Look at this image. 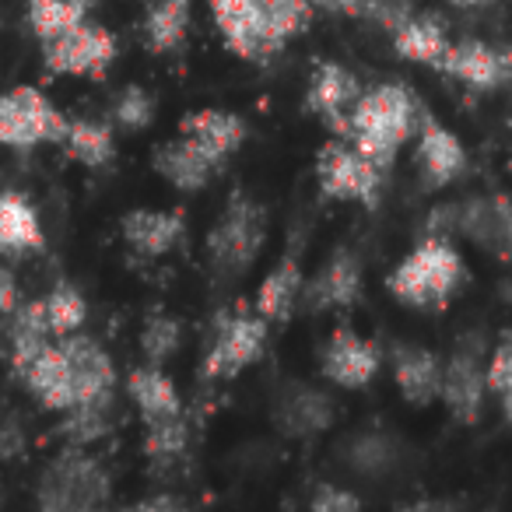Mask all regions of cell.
Masks as SVG:
<instances>
[{"instance_id":"obj_1","label":"cell","mask_w":512,"mask_h":512,"mask_svg":"<svg viewBox=\"0 0 512 512\" xmlns=\"http://www.w3.org/2000/svg\"><path fill=\"white\" fill-rule=\"evenodd\" d=\"M211 15L235 57L264 64L306 29L313 0H211Z\"/></svg>"},{"instance_id":"obj_2","label":"cell","mask_w":512,"mask_h":512,"mask_svg":"<svg viewBox=\"0 0 512 512\" xmlns=\"http://www.w3.org/2000/svg\"><path fill=\"white\" fill-rule=\"evenodd\" d=\"M421 120H425V109L418 106V95L407 85L386 81L362 92V99L355 102L348 116V141L386 172L407 137L421 127Z\"/></svg>"},{"instance_id":"obj_3","label":"cell","mask_w":512,"mask_h":512,"mask_svg":"<svg viewBox=\"0 0 512 512\" xmlns=\"http://www.w3.org/2000/svg\"><path fill=\"white\" fill-rule=\"evenodd\" d=\"M463 281V260L449 239H425L397 264V271L386 278L393 299L407 302L414 309H439L453 299L456 285Z\"/></svg>"},{"instance_id":"obj_4","label":"cell","mask_w":512,"mask_h":512,"mask_svg":"<svg viewBox=\"0 0 512 512\" xmlns=\"http://www.w3.org/2000/svg\"><path fill=\"white\" fill-rule=\"evenodd\" d=\"M267 235V214L264 207L249 200L246 193H232L228 207L221 211L218 225L207 235V249H211V264L225 278H239L249 271L260 249H264Z\"/></svg>"},{"instance_id":"obj_5","label":"cell","mask_w":512,"mask_h":512,"mask_svg":"<svg viewBox=\"0 0 512 512\" xmlns=\"http://www.w3.org/2000/svg\"><path fill=\"white\" fill-rule=\"evenodd\" d=\"M106 498V470L85 453H64L39 481V512H99Z\"/></svg>"},{"instance_id":"obj_6","label":"cell","mask_w":512,"mask_h":512,"mask_svg":"<svg viewBox=\"0 0 512 512\" xmlns=\"http://www.w3.org/2000/svg\"><path fill=\"white\" fill-rule=\"evenodd\" d=\"M67 123L71 120L32 85H18L0 95V144L4 148L25 151L36 144H60Z\"/></svg>"},{"instance_id":"obj_7","label":"cell","mask_w":512,"mask_h":512,"mask_svg":"<svg viewBox=\"0 0 512 512\" xmlns=\"http://www.w3.org/2000/svg\"><path fill=\"white\" fill-rule=\"evenodd\" d=\"M432 235H467L481 249L509 253L512 246V200L505 197H477L467 204H446L435 211Z\"/></svg>"},{"instance_id":"obj_8","label":"cell","mask_w":512,"mask_h":512,"mask_svg":"<svg viewBox=\"0 0 512 512\" xmlns=\"http://www.w3.org/2000/svg\"><path fill=\"white\" fill-rule=\"evenodd\" d=\"M316 179L330 200H358V204H376L383 169L372 158H365L348 137H334L323 144L316 155Z\"/></svg>"},{"instance_id":"obj_9","label":"cell","mask_w":512,"mask_h":512,"mask_svg":"<svg viewBox=\"0 0 512 512\" xmlns=\"http://www.w3.org/2000/svg\"><path fill=\"white\" fill-rule=\"evenodd\" d=\"M113 60H116V36L106 25H95V22H81L78 29L43 43V64L50 74L106 78Z\"/></svg>"},{"instance_id":"obj_10","label":"cell","mask_w":512,"mask_h":512,"mask_svg":"<svg viewBox=\"0 0 512 512\" xmlns=\"http://www.w3.org/2000/svg\"><path fill=\"white\" fill-rule=\"evenodd\" d=\"M267 344V320L260 313H249V309H235L225 320L218 323V334H214L211 348L204 358V376L207 379H232L242 369L264 355Z\"/></svg>"},{"instance_id":"obj_11","label":"cell","mask_w":512,"mask_h":512,"mask_svg":"<svg viewBox=\"0 0 512 512\" xmlns=\"http://www.w3.org/2000/svg\"><path fill=\"white\" fill-rule=\"evenodd\" d=\"M439 71L463 81L467 88H477V92H495L512 81V53L495 50L481 39H463V43L449 46Z\"/></svg>"},{"instance_id":"obj_12","label":"cell","mask_w":512,"mask_h":512,"mask_svg":"<svg viewBox=\"0 0 512 512\" xmlns=\"http://www.w3.org/2000/svg\"><path fill=\"white\" fill-rule=\"evenodd\" d=\"M362 99V85L348 67L334 64V60H323L316 67L313 81H309L306 106L309 113H316L320 120H327V127L337 137H348V116L355 109V102Z\"/></svg>"},{"instance_id":"obj_13","label":"cell","mask_w":512,"mask_h":512,"mask_svg":"<svg viewBox=\"0 0 512 512\" xmlns=\"http://www.w3.org/2000/svg\"><path fill=\"white\" fill-rule=\"evenodd\" d=\"M60 348H64L67 365H71L78 407L106 404L109 393H113V383H116V369H113V362H109L106 351H102V344L85 334H67V337H60ZM78 407H74V411H78Z\"/></svg>"},{"instance_id":"obj_14","label":"cell","mask_w":512,"mask_h":512,"mask_svg":"<svg viewBox=\"0 0 512 512\" xmlns=\"http://www.w3.org/2000/svg\"><path fill=\"white\" fill-rule=\"evenodd\" d=\"M484 390H488V379H484L481 358H477L474 348H456L453 358L442 365V393L449 414L463 425H474L481 418L484 407Z\"/></svg>"},{"instance_id":"obj_15","label":"cell","mask_w":512,"mask_h":512,"mask_svg":"<svg viewBox=\"0 0 512 512\" xmlns=\"http://www.w3.org/2000/svg\"><path fill=\"white\" fill-rule=\"evenodd\" d=\"M418 169L421 183L428 190H442L453 179H460L467 172V148L449 127H442L439 120L425 113L421 120V137H418Z\"/></svg>"},{"instance_id":"obj_16","label":"cell","mask_w":512,"mask_h":512,"mask_svg":"<svg viewBox=\"0 0 512 512\" xmlns=\"http://www.w3.org/2000/svg\"><path fill=\"white\" fill-rule=\"evenodd\" d=\"M379 372V348L355 330H334V337L323 348V376L344 390L369 386Z\"/></svg>"},{"instance_id":"obj_17","label":"cell","mask_w":512,"mask_h":512,"mask_svg":"<svg viewBox=\"0 0 512 512\" xmlns=\"http://www.w3.org/2000/svg\"><path fill=\"white\" fill-rule=\"evenodd\" d=\"M22 383L29 386V393L39 400L43 407L60 414H71L78 407V393H74V379H71V365L67 355L60 348V341H53L43 355H36L22 372Z\"/></svg>"},{"instance_id":"obj_18","label":"cell","mask_w":512,"mask_h":512,"mask_svg":"<svg viewBox=\"0 0 512 512\" xmlns=\"http://www.w3.org/2000/svg\"><path fill=\"white\" fill-rule=\"evenodd\" d=\"M218 165H221L218 158L207 155V151L186 134H179L176 141L162 144V148L155 151V172L165 183H172L176 190H186V193L211 183Z\"/></svg>"},{"instance_id":"obj_19","label":"cell","mask_w":512,"mask_h":512,"mask_svg":"<svg viewBox=\"0 0 512 512\" xmlns=\"http://www.w3.org/2000/svg\"><path fill=\"white\" fill-rule=\"evenodd\" d=\"M123 239L134 249L137 256H165L186 232V221L179 211H148V207H137L123 218Z\"/></svg>"},{"instance_id":"obj_20","label":"cell","mask_w":512,"mask_h":512,"mask_svg":"<svg viewBox=\"0 0 512 512\" xmlns=\"http://www.w3.org/2000/svg\"><path fill=\"white\" fill-rule=\"evenodd\" d=\"M393 379L407 404L428 407L442 393V362L418 344H404L393 355Z\"/></svg>"},{"instance_id":"obj_21","label":"cell","mask_w":512,"mask_h":512,"mask_svg":"<svg viewBox=\"0 0 512 512\" xmlns=\"http://www.w3.org/2000/svg\"><path fill=\"white\" fill-rule=\"evenodd\" d=\"M449 32L435 15H407L404 22L393 29V50L411 64L442 67L449 53Z\"/></svg>"},{"instance_id":"obj_22","label":"cell","mask_w":512,"mask_h":512,"mask_svg":"<svg viewBox=\"0 0 512 512\" xmlns=\"http://www.w3.org/2000/svg\"><path fill=\"white\" fill-rule=\"evenodd\" d=\"M179 130L186 137H193L218 162L235 155L242 148V141H246V123L235 113H225V109H197V113L183 116V127Z\"/></svg>"},{"instance_id":"obj_23","label":"cell","mask_w":512,"mask_h":512,"mask_svg":"<svg viewBox=\"0 0 512 512\" xmlns=\"http://www.w3.org/2000/svg\"><path fill=\"white\" fill-rule=\"evenodd\" d=\"M127 393L137 404L141 418L148 425L155 421H169V418H183V404H179V390L172 386V379L165 376L158 365H144L134 369L127 376Z\"/></svg>"},{"instance_id":"obj_24","label":"cell","mask_w":512,"mask_h":512,"mask_svg":"<svg viewBox=\"0 0 512 512\" xmlns=\"http://www.w3.org/2000/svg\"><path fill=\"white\" fill-rule=\"evenodd\" d=\"M362 292V267L351 253H337L320 278L309 285V306L313 309H348Z\"/></svg>"},{"instance_id":"obj_25","label":"cell","mask_w":512,"mask_h":512,"mask_svg":"<svg viewBox=\"0 0 512 512\" xmlns=\"http://www.w3.org/2000/svg\"><path fill=\"white\" fill-rule=\"evenodd\" d=\"M43 249L39 214L22 193H0V253H29Z\"/></svg>"},{"instance_id":"obj_26","label":"cell","mask_w":512,"mask_h":512,"mask_svg":"<svg viewBox=\"0 0 512 512\" xmlns=\"http://www.w3.org/2000/svg\"><path fill=\"white\" fill-rule=\"evenodd\" d=\"M299 295H302V267H299V260L288 256V260H281V264L267 274L260 292H256V313L264 316V320L285 323L288 316H292Z\"/></svg>"},{"instance_id":"obj_27","label":"cell","mask_w":512,"mask_h":512,"mask_svg":"<svg viewBox=\"0 0 512 512\" xmlns=\"http://www.w3.org/2000/svg\"><path fill=\"white\" fill-rule=\"evenodd\" d=\"M53 337L57 334L50 330L43 299L32 302V306H18L15 316H11V358H15V369L22 372L32 358L43 355L53 344Z\"/></svg>"},{"instance_id":"obj_28","label":"cell","mask_w":512,"mask_h":512,"mask_svg":"<svg viewBox=\"0 0 512 512\" xmlns=\"http://www.w3.org/2000/svg\"><path fill=\"white\" fill-rule=\"evenodd\" d=\"M193 0H155L148 22H144V43L151 53H176L183 50L190 32Z\"/></svg>"},{"instance_id":"obj_29","label":"cell","mask_w":512,"mask_h":512,"mask_svg":"<svg viewBox=\"0 0 512 512\" xmlns=\"http://www.w3.org/2000/svg\"><path fill=\"white\" fill-rule=\"evenodd\" d=\"M330 418H334V407L320 390L292 386L281 397V425L288 428V435H316L330 425Z\"/></svg>"},{"instance_id":"obj_30","label":"cell","mask_w":512,"mask_h":512,"mask_svg":"<svg viewBox=\"0 0 512 512\" xmlns=\"http://www.w3.org/2000/svg\"><path fill=\"white\" fill-rule=\"evenodd\" d=\"M25 22L36 32L39 43H50V39L88 22V0H29Z\"/></svg>"},{"instance_id":"obj_31","label":"cell","mask_w":512,"mask_h":512,"mask_svg":"<svg viewBox=\"0 0 512 512\" xmlns=\"http://www.w3.org/2000/svg\"><path fill=\"white\" fill-rule=\"evenodd\" d=\"M64 148L74 162L88 165V169H99L113 158V127L95 120H71L64 134Z\"/></svg>"},{"instance_id":"obj_32","label":"cell","mask_w":512,"mask_h":512,"mask_svg":"<svg viewBox=\"0 0 512 512\" xmlns=\"http://www.w3.org/2000/svg\"><path fill=\"white\" fill-rule=\"evenodd\" d=\"M43 306H46V320H50V330H53L57 337L78 334L81 323L88 320L85 295H81L74 285H57V288H53V292L43 299Z\"/></svg>"},{"instance_id":"obj_33","label":"cell","mask_w":512,"mask_h":512,"mask_svg":"<svg viewBox=\"0 0 512 512\" xmlns=\"http://www.w3.org/2000/svg\"><path fill=\"white\" fill-rule=\"evenodd\" d=\"M113 120L123 130H144L155 120V99L151 92H144L141 85H130L120 92V99L113 102Z\"/></svg>"},{"instance_id":"obj_34","label":"cell","mask_w":512,"mask_h":512,"mask_svg":"<svg viewBox=\"0 0 512 512\" xmlns=\"http://www.w3.org/2000/svg\"><path fill=\"white\" fill-rule=\"evenodd\" d=\"M141 348L151 358V365H162L179 348V323L172 316H151L141 330Z\"/></svg>"},{"instance_id":"obj_35","label":"cell","mask_w":512,"mask_h":512,"mask_svg":"<svg viewBox=\"0 0 512 512\" xmlns=\"http://www.w3.org/2000/svg\"><path fill=\"white\" fill-rule=\"evenodd\" d=\"M144 449H148L151 460H172V456L183 453V449H186L183 418H169V421H155V425H148Z\"/></svg>"},{"instance_id":"obj_36","label":"cell","mask_w":512,"mask_h":512,"mask_svg":"<svg viewBox=\"0 0 512 512\" xmlns=\"http://www.w3.org/2000/svg\"><path fill=\"white\" fill-rule=\"evenodd\" d=\"M484 379H488V390H495V393L512 390V334H505L502 341L495 344L488 369H484Z\"/></svg>"},{"instance_id":"obj_37","label":"cell","mask_w":512,"mask_h":512,"mask_svg":"<svg viewBox=\"0 0 512 512\" xmlns=\"http://www.w3.org/2000/svg\"><path fill=\"white\" fill-rule=\"evenodd\" d=\"M313 512H362V502H358V495H351V491L323 484L313 498Z\"/></svg>"},{"instance_id":"obj_38","label":"cell","mask_w":512,"mask_h":512,"mask_svg":"<svg viewBox=\"0 0 512 512\" xmlns=\"http://www.w3.org/2000/svg\"><path fill=\"white\" fill-rule=\"evenodd\" d=\"M15 309H18V281L8 267L0 264V320L15 316Z\"/></svg>"},{"instance_id":"obj_39","label":"cell","mask_w":512,"mask_h":512,"mask_svg":"<svg viewBox=\"0 0 512 512\" xmlns=\"http://www.w3.org/2000/svg\"><path fill=\"white\" fill-rule=\"evenodd\" d=\"M397 512H460L453 502H442V498H418V502L400 505Z\"/></svg>"},{"instance_id":"obj_40","label":"cell","mask_w":512,"mask_h":512,"mask_svg":"<svg viewBox=\"0 0 512 512\" xmlns=\"http://www.w3.org/2000/svg\"><path fill=\"white\" fill-rule=\"evenodd\" d=\"M316 4H323V8L334 11V15H348V18H362V8H365V0H316Z\"/></svg>"},{"instance_id":"obj_41","label":"cell","mask_w":512,"mask_h":512,"mask_svg":"<svg viewBox=\"0 0 512 512\" xmlns=\"http://www.w3.org/2000/svg\"><path fill=\"white\" fill-rule=\"evenodd\" d=\"M130 512H183L179 505H172V502H165V498H158V502H144V505H137V509H130Z\"/></svg>"},{"instance_id":"obj_42","label":"cell","mask_w":512,"mask_h":512,"mask_svg":"<svg viewBox=\"0 0 512 512\" xmlns=\"http://www.w3.org/2000/svg\"><path fill=\"white\" fill-rule=\"evenodd\" d=\"M453 8H463V11H470V8H488L491 0H449Z\"/></svg>"},{"instance_id":"obj_43","label":"cell","mask_w":512,"mask_h":512,"mask_svg":"<svg viewBox=\"0 0 512 512\" xmlns=\"http://www.w3.org/2000/svg\"><path fill=\"white\" fill-rule=\"evenodd\" d=\"M502 407H505V418H509V425H512V390L502 393Z\"/></svg>"},{"instance_id":"obj_44","label":"cell","mask_w":512,"mask_h":512,"mask_svg":"<svg viewBox=\"0 0 512 512\" xmlns=\"http://www.w3.org/2000/svg\"><path fill=\"white\" fill-rule=\"evenodd\" d=\"M509 176H512V155H509Z\"/></svg>"},{"instance_id":"obj_45","label":"cell","mask_w":512,"mask_h":512,"mask_svg":"<svg viewBox=\"0 0 512 512\" xmlns=\"http://www.w3.org/2000/svg\"><path fill=\"white\" fill-rule=\"evenodd\" d=\"M144 4H155V0H144Z\"/></svg>"},{"instance_id":"obj_46","label":"cell","mask_w":512,"mask_h":512,"mask_svg":"<svg viewBox=\"0 0 512 512\" xmlns=\"http://www.w3.org/2000/svg\"><path fill=\"white\" fill-rule=\"evenodd\" d=\"M509 256H512V246H509Z\"/></svg>"}]
</instances>
